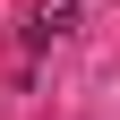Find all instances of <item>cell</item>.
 Segmentation results:
<instances>
[{"mask_svg":"<svg viewBox=\"0 0 120 120\" xmlns=\"http://www.w3.org/2000/svg\"><path fill=\"white\" fill-rule=\"evenodd\" d=\"M69 26H77V0H43V9H34V43L69 34Z\"/></svg>","mask_w":120,"mask_h":120,"instance_id":"obj_1","label":"cell"}]
</instances>
